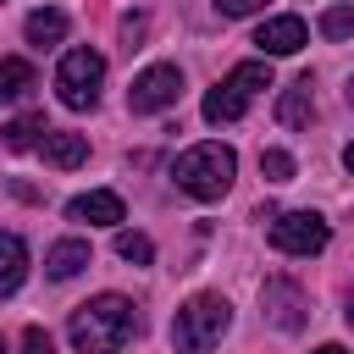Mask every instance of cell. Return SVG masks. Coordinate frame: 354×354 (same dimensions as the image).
I'll return each mask as SVG.
<instances>
[{
	"instance_id": "obj_1",
	"label": "cell",
	"mask_w": 354,
	"mask_h": 354,
	"mask_svg": "<svg viewBox=\"0 0 354 354\" xmlns=\"http://www.w3.org/2000/svg\"><path fill=\"white\" fill-rule=\"evenodd\" d=\"M66 332H72L77 354H122L133 343V332H138V315H133V304L122 293H100V299L72 310Z\"/></svg>"
},
{
	"instance_id": "obj_2",
	"label": "cell",
	"mask_w": 354,
	"mask_h": 354,
	"mask_svg": "<svg viewBox=\"0 0 354 354\" xmlns=\"http://www.w3.org/2000/svg\"><path fill=\"white\" fill-rule=\"evenodd\" d=\"M171 177H177V188L194 194V199H221V194L232 188V177H238V155H232L227 144H194V149L177 155Z\"/></svg>"
},
{
	"instance_id": "obj_3",
	"label": "cell",
	"mask_w": 354,
	"mask_h": 354,
	"mask_svg": "<svg viewBox=\"0 0 354 354\" xmlns=\"http://www.w3.org/2000/svg\"><path fill=\"white\" fill-rule=\"evenodd\" d=\"M227 326H232V304L221 293H194L171 321V348L177 354H210Z\"/></svg>"
},
{
	"instance_id": "obj_4",
	"label": "cell",
	"mask_w": 354,
	"mask_h": 354,
	"mask_svg": "<svg viewBox=\"0 0 354 354\" xmlns=\"http://www.w3.org/2000/svg\"><path fill=\"white\" fill-rule=\"evenodd\" d=\"M260 88H271V66H266V61H238V66L205 94L199 111H205V122H216V127H221V122H238Z\"/></svg>"
},
{
	"instance_id": "obj_5",
	"label": "cell",
	"mask_w": 354,
	"mask_h": 354,
	"mask_svg": "<svg viewBox=\"0 0 354 354\" xmlns=\"http://www.w3.org/2000/svg\"><path fill=\"white\" fill-rule=\"evenodd\" d=\"M100 83H105V55H100V50L77 44V50L61 55V66H55V94H61L66 111H88V105L100 100Z\"/></svg>"
},
{
	"instance_id": "obj_6",
	"label": "cell",
	"mask_w": 354,
	"mask_h": 354,
	"mask_svg": "<svg viewBox=\"0 0 354 354\" xmlns=\"http://www.w3.org/2000/svg\"><path fill=\"white\" fill-rule=\"evenodd\" d=\"M177 94H183V72H177L171 61H155V66H144V72L133 77L127 111H133V116H155V111L177 105Z\"/></svg>"
},
{
	"instance_id": "obj_7",
	"label": "cell",
	"mask_w": 354,
	"mask_h": 354,
	"mask_svg": "<svg viewBox=\"0 0 354 354\" xmlns=\"http://www.w3.org/2000/svg\"><path fill=\"white\" fill-rule=\"evenodd\" d=\"M332 238V227L315 216V210H288V216H271V249L282 254H321Z\"/></svg>"
},
{
	"instance_id": "obj_8",
	"label": "cell",
	"mask_w": 354,
	"mask_h": 354,
	"mask_svg": "<svg viewBox=\"0 0 354 354\" xmlns=\"http://www.w3.org/2000/svg\"><path fill=\"white\" fill-rule=\"evenodd\" d=\"M254 44H260V61L266 55H299L310 44V28H304V17H266Z\"/></svg>"
},
{
	"instance_id": "obj_9",
	"label": "cell",
	"mask_w": 354,
	"mask_h": 354,
	"mask_svg": "<svg viewBox=\"0 0 354 354\" xmlns=\"http://www.w3.org/2000/svg\"><path fill=\"white\" fill-rule=\"evenodd\" d=\"M260 304H266V315H271L282 332H299V326H304V293H299L293 282L271 277V282L260 288Z\"/></svg>"
},
{
	"instance_id": "obj_10",
	"label": "cell",
	"mask_w": 354,
	"mask_h": 354,
	"mask_svg": "<svg viewBox=\"0 0 354 354\" xmlns=\"http://www.w3.org/2000/svg\"><path fill=\"white\" fill-rule=\"evenodd\" d=\"M66 216H72V221H88V227H122V221H127V210H122V199H116L111 188L77 194V199L66 205Z\"/></svg>"
},
{
	"instance_id": "obj_11",
	"label": "cell",
	"mask_w": 354,
	"mask_h": 354,
	"mask_svg": "<svg viewBox=\"0 0 354 354\" xmlns=\"http://www.w3.org/2000/svg\"><path fill=\"white\" fill-rule=\"evenodd\" d=\"M39 155H44V166L72 171V166H83V160H88V138H83V133H44Z\"/></svg>"
},
{
	"instance_id": "obj_12",
	"label": "cell",
	"mask_w": 354,
	"mask_h": 354,
	"mask_svg": "<svg viewBox=\"0 0 354 354\" xmlns=\"http://www.w3.org/2000/svg\"><path fill=\"white\" fill-rule=\"evenodd\" d=\"M28 277V243L17 232H0V299H11Z\"/></svg>"
},
{
	"instance_id": "obj_13",
	"label": "cell",
	"mask_w": 354,
	"mask_h": 354,
	"mask_svg": "<svg viewBox=\"0 0 354 354\" xmlns=\"http://www.w3.org/2000/svg\"><path fill=\"white\" fill-rule=\"evenodd\" d=\"M310 116H315L310 77H299V83H288V88H282V100H277V122H282V127H304Z\"/></svg>"
},
{
	"instance_id": "obj_14",
	"label": "cell",
	"mask_w": 354,
	"mask_h": 354,
	"mask_svg": "<svg viewBox=\"0 0 354 354\" xmlns=\"http://www.w3.org/2000/svg\"><path fill=\"white\" fill-rule=\"evenodd\" d=\"M83 266H88V243H83V238H61V243H55V249L44 254V271H50L55 282H66V277H77Z\"/></svg>"
},
{
	"instance_id": "obj_15",
	"label": "cell",
	"mask_w": 354,
	"mask_h": 354,
	"mask_svg": "<svg viewBox=\"0 0 354 354\" xmlns=\"http://www.w3.org/2000/svg\"><path fill=\"white\" fill-rule=\"evenodd\" d=\"M28 44H39V50H50V44H61L66 39V11H55V6H39L33 17H28Z\"/></svg>"
},
{
	"instance_id": "obj_16",
	"label": "cell",
	"mask_w": 354,
	"mask_h": 354,
	"mask_svg": "<svg viewBox=\"0 0 354 354\" xmlns=\"http://www.w3.org/2000/svg\"><path fill=\"white\" fill-rule=\"evenodd\" d=\"M0 133H6V149H33V144H44L39 133H50V122H44V111H28V116L6 122Z\"/></svg>"
},
{
	"instance_id": "obj_17",
	"label": "cell",
	"mask_w": 354,
	"mask_h": 354,
	"mask_svg": "<svg viewBox=\"0 0 354 354\" xmlns=\"http://www.w3.org/2000/svg\"><path fill=\"white\" fill-rule=\"evenodd\" d=\"M33 88V66L17 55H0V100H22Z\"/></svg>"
},
{
	"instance_id": "obj_18",
	"label": "cell",
	"mask_w": 354,
	"mask_h": 354,
	"mask_svg": "<svg viewBox=\"0 0 354 354\" xmlns=\"http://www.w3.org/2000/svg\"><path fill=\"white\" fill-rule=\"evenodd\" d=\"M116 254H122L127 266H149V260H155V243H149L144 232H116Z\"/></svg>"
},
{
	"instance_id": "obj_19",
	"label": "cell",
	"mask_w": 354,
	"mask_h": 354,
	"mask_svg": "<svg viewBox=\"0 0 354 354\" xmlns=\"http://www.w3.org/2000/svg\"><path fill=\"white\" fill-rule=\"evenodd\" d=\"M321 33H326V39H348V33H354V11H348V6H326V11H321Z\"/></svg>"
},
{
	"instance_id": "obj_20",
	"label": "cell",
	"mask_w": 354,
	"mask_h": 354,
	"mask_svg": "<svg viewBox=\"0 0 354 354\" xmlns=\"http://www.w3.org/2000/svg\"><path fill=\"white\" fill-rule=\"evenodd\" d=\"M260 171H266V183H293V155L288 149H266L260 155Z\"/></svg>"
},
{
	"instance_id": "obj_21",
	"label": "cell",
	"mask_w": 354,
	"mask_h": 354,
	"mask_svg": "<svg viewBox=\"0 0 354 354\" xmlns=\"http://www.w3.org/2000/svg\"><path fill=\"white\" fill-rule=\"evenodd\" d=\"M22 354H55L50 332H44V326H28V332H22Z\"/></svg>"
},
{
	"instance_id": "obj_22",
	"label": "cell",
	"mask_w": 354,
	"mask_h": 354,
	"mask_svg": "<svg viewBox=\"0 0 354 354\" xmlns=\"http://www.w3.org/2000/svg\"><path fill=\"white\" fill-rule=\"evenodd\" d=\"M260 6H266V0H216V11H221V17H254Z\"/></svg>"
},
{
	"instance_id": "obj_23",
	"label": "cell",
	"mask_w": 354,
	"mask_h": 354,
	"mask_svg": "<svg viewBox=\"0 0 354 354\" xmlns=\"http://www.w3.org/2000/svg\"><path fill=\"white\" fill-rule=\"evenodd\" d=\"M315 354H348V348H343V343H321Z\"/></svg>"
},
{
	"instance_id": "obj_24",
	"label": "cell",
	"mask_w": 354,
	"mask_h": 354,
	"mask_svg": "<svg viewBox=\"0 0 354 354\" xmlns=\"http://www.w3.org/2000/svg\"><path fill=\"white\" fill-rule=\"evenodd\" d=\"M343 166H348V171H354V144H348V149H343Z\"/></svg>"
},
{
	"instance_id": "obj_25",
	"label": "cell",
	"mask_w": 354,
	"mask_h": 354,
	"mask_svg": "<svg viewBox=\"0 0 354 354\" xmlns=\"http://www.w3.org/2000/svg\"><path fill=\"white\" fill-rule=\"evenodd\" d=\"M343 315H348V326H354V293H348V310H343Z\"/></svg>"
},
{
	"instance_id": "obj_26",
	"label": "cell",
	"mask_w": 354,
	"mask_h": 354,
	"mask_svg": "<svg viewBox=\"0 0 354 354\" xmlns=\"http://www.w3.org/2000/svg\"><path fill=\"white\" fill-rule=\"evenodd\" d=\"M348 105H354V77H348Z\"/></svg>"
},
{
	"instance_id": "obj_27",
	"label": "cell",
	"mask_w": 354,
	"mask_h": 354,
	"mask_svg": "<svg viewBox=\"0 0 354 354\" xmlns=\"http://www.w3.org/2000/svg\"><path fill=\"white\" fill-rule=\"evenodd\" d=\"M0 354H6V343H0Z\"/></svg>"
}]
</instances>
